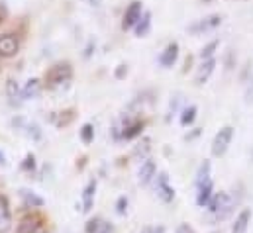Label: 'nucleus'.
Returning a JSON list of instances; mask_svg holds the SVG:
<instances>
[{
  "instance_id": "f257e3e1",
  "label": "nucleus",
  "mask_w": 253,
  "mask_h": 233,
  "mask_svg": "<svg viewBox=\"0 0 253 233\" xmlns=\"http://www.w3.org/2000/svg\"><path fill=\"white\" fill-rule=\"evenodd\" d=\"M234 206H236V204H234L232 196H230L228 192L220 190V192H214V196L210 198L206 210H208V214L212 216L214 222H224V220H228V218L232 216Z\"/></svg>"
},
{
  "instance_id": "f03ea898",
  "label": "nucleus",
  "mask_w": 253,
  "mask_h": 233,
  "mask_svg": "<svg viewBox=\"0 0 253 233\" xmlns=\"http://www.w3.org/2000/svg\"><path fill=\"white\" fill-rule=\"evenodd\" d=\"M71 78H73V67H71V63H55L53 67H49L47 69V73H45V84H47V88H51V90H57V88H63L67 86L69 82H71Z\"/></svg>"
},
{
  "instance_id": "7ed1b4c3",
  "label": "nucleus",
  "mask_w": 253,
  "mask_h": 233,
  "mask_svg": "<svg viewBox=\"0 0 253 233\" xmlns=\"http://www.w3.org/2000/svg\"><path fill=\"white\" fill-rule=\"evenodd\" d=\"M232 139H234V127L232 125H224L212 139V147H210L212 155L214 157H224L228 153L230 145H232Z\"/></svg>"
},
{
  "instance_id": "20e7f679",
  "label": "nucleus",
  "mask_w": 253,
  "mask_h": 233,
  "mask_svg": "<svg viewBox=\"0 0 253 233\" xmlns=\"http://www.w3.org/2000/svg\"><path fill=\"white\" fill-rule=\"evenodd\" d=\"M151 184H153V188H155L157 198H159L163 204H171V202L175 200L177 190H175V186L169 182V176H167V173H157L155 180H153Z\"/></svg>"
},
{
  "instance_id": "39448f33",
  "label": "nucleus",
  "mask_w": 253,
  "mask_h": 233,
  "mask_svg": "<svg viewBox=\"0 0 253 233\" xmlns=\"http://www.w3.org/2000/svg\"><path fill=\"white\" fill-rule=\"evenodd\" d=\"M20 51V39L14 34H2L0 36V57L12 59Z\"/></svg>"
},
{
  "instance_id": "423d86ee",
  "label": "nucleus",
  "mask_w": 253,
  "mask_h": 233,
  "mask_svg": "<svg viewBox=\"0 0 253 233\" xmlns=\"http://www.w3.org/2000/svg\"><path fill=\"white\" fill-rule=\"evenodd\" d=\"M220 24H222V16H220V14H210V16H206V18H202V20L194 22V24L189 28V32L190 34H204V32H212V30H216Z\"/></svg>"
},
{
  "instance_id": "0eeeda50",
  "label": "nucleus",
  "mask_w": 253,
  "mask_h": 233,
  "mask_svg": "<svg viewBox=\"0 0 253 233\" xmlns=\"http://www.w3.org/2000/svg\"><path fill=\"white\" fill-rule=\"evenodd\" d=\"M155 176H157V165H155V161H151V159L141 161V165L137 169V180H139V184L141 186H149L155 180Z\"/></svg>"
},
{
  "instance_id": "6e6552de",
  "label": "nucleus",
  "mask_w": 253,
  "mask_h": 233,
  "mask_svg": "<svg viewBox=\"0 0 253 233\" xmlns=\"http://www.w3.org/2000/svg\"><path fill=\"white\" fill-rule=\"evenodd\" d=\"M42 218L36 214H28L24 216L18 224H16V233H36L38 230H42Z\"/></svg>"
},
{
  "instance_id": "1a4fd4ad",
  "label": "nucleus",
  "mask_w": 253,
  "mask_h": 233,
  "mask_svg": "<svg viewBox=\"0 0 253 233\" xmlns=\"http://www.w3.org/2000/svg\"><path fill=\"white\" fill-rule=\"evenodd\" d=\"M141 14H143L141 2H131V4H129V6L126 8V12H124L122 28H124V30H131V28L137 24V20L141 18Z\"/></svg>"
},
{
  "instance_id": "9d476101",
  "label": "nucleus",
  "mask_w": 253,
  "mask_h": 233,
  "mask_svg": "<svg viewBox=\"0 0 253 233\" xmlns=\"http://www.w3.org/2000/svg\"><path fill=\"white\" fill-rule=\"evenodd\" d=\"M12 230V208L4 194H0V233H8Z\"/></svg>"
},
{
  "instance_id": "9b49d317",
  "label": "nucleus",
  "mask_w": 253,
  "mask_h": 233,
  "mask_svg": "<svg viewBox=\"0 0 253 233\" xmlns=\"http://www.w3.org/2000/svg\"><path fill=\"white\" fill-rule=\"evenodd\" d=\"M96 180L92 178V180H88L86 182V186H84V190H83V194H81V206H83V212H90L92 210V206H94V198H96Z\"/></svg>"
},
{
  "instance_id": "f8f14e48",
  "label": "nucleus",
  "mask_w": 253,
  "mask_h": 233,
  "mask_svg": "<svg viewBox=\"0 0 253 233\" xmlns=\"http://www.w3.org/2000/svg\"><path fill=\"white\" fill-rule=\"evenodd\" d=\"M177 59H179V43L173 41V43H169V45L161 51V55H159V65H161L163 69H171V67L177 63Z\"/></svg>"
},
{
  "instance_id": "ddd939ff",
  "label": "nucleus",
  "mask_w": 253,
  "mask_h": 233,
  "mask_svg": "<svg viewBox=\"0 0 253 233\" xmlns=\"http://www.w3.org/2000/svg\"><path fill=\"white\" fill-rule=\"evenodd\" d=\"M214 69H216V59H206V61H202V63H200V67H198V71H196L194 82H196L198 86L206 84V82H208V78L212 77Z\"/></svg>"
},
{
  "instance_id": "4468645a",
  "label": "nucleus",
  "mask_w": 253,
  "mask_h": 233,
  "mask_svg": "<svg viewBox=\"0 0 253 233\" xmlns=\"http://www.w3.org/2000/svg\"><path fill=\"white\" fill-rule=\"evenodd\" d=\"M250 224H252V210H250V208H244V210L236 216L230 233H248Z\"/></svg>"
},
{
  "instance_id": "2eb2a0df",
  "label": "nucleus",
  "mask_w": 253,
  "mask_h": 233,
  "mask_svg": "<svg viewBox=\"0 0 253 233\" xmlns=\"http://www.w3.org/2000/svg\"><path fill=\"white\" fill-rule=\"evenodd\" d=\"M212 196H214V180H210L202 186H196V206L198 208H206Z\"/></svg>"
},
{
  "instance_id": "dca6fc26",
  "label": "nucleus",
  "mask_w": 253,
  "mask_h": 233,
  "mask_svg": "<svg viewBox=\"0 0 253 233\" xmlns=\"http://www.w3.org/2000/svg\"><path fill=\"white\" fill-rule=\"evenodd\" d=\"M143 127H145V121H141V119H135V121H127L126 125L122 127V131H120V135H122V139H135V137H139L141 133H143Z\"/></svg>"
},
{
  "instance_id": "f3484780",
  "label": "nucleus",
  "mask_w": 253,
  "mask_h": 233,
  "mask_svg": "<svg viewBox=\"0 0 253 233\" xmlns=\"http://www.w3.org/2000/svg\"><path fill=\"white\" fill-rule=\"evenodd\" d=\"M20 198H22V202H24L26 208H34V210L43 208V204H45L42 196H38L36 192L28 190V188H22V190H20Z\"/></svg>"
},
{
  "instance_id": "a211bd4d",
  "label": "nucleus",
  "mask_w": 253,
  "mask_h": 233,
  "mask_svg": "<svg viewBox=\"0 0 253 233\" xmlns=\"http://www.w3.org/2000/svg\"><path fill=\"white\" fill-rule=\"evenodd\" d=\"M42 88H43V84H42L40 78H30V80L26 82V86L22 88V98H24V100L38 98V96L42 94Z\"/></svg>"
},
{
  "instance_id": "6ab92c4d",
  "label": "nucleus",
  "mask_w": 253,
  "mask_h": 233,
  "mask_svg": "<svg viewBox=\"0 0 253 233\" xmlns=\"http://www.w3.org/2000/svg\"><path fill=\"white\" fill-rule=\"evenodd\" d=\"M149 30H151V12L143 10L141 18H139V20H137V24L133 26V32H135V36H137V38H143V36H147V34H149Z\"/></svg>"
},
{
  "instance_id": "aec40b11",
  "label": "nucleus",
  "mask_w": 253,
  "mask_h": 233,
  "mask_svg": "<svg viewBox=\"0 0 253 233\" xmlns=\"http://www.w3.org/2000/svg\"><path fill=\"white\" fill-rule=\"evenodd\" d=\"M210 180H214V178H212V163H210V161H204V163H200V167H198V171H196L194 184H196V186H202V184H206V182H210Z\"/></svg>"
},
{
  "instance_id": "412c9836",
  "label": "nucleus",
  "mask_w": 253,
  "mask_h": 233,
  "mask_svg": "<svg viewBox=\"0 0 253 233\" xmlns=\"http://www.w3.org/2000/svg\"><path fill=\"white\" fill-rule=\"evenodd\" d=\"M79 135H81V141L84 145H90L94 141V125L92 123H84L81 129H79Z\"/></svg>"
},
{
  "instance_id": "4be33fe9",
  "label": "nucleus",
  "mask_w": 253,
  "mask_h": 233,
  "mask_svg": "<svg viewBox=\"0 0 253 233\" xmlns=\"http://www.w3.org/2000/svg\"><path fill=\"white\" fill-rule=\"evenodd\" d=\"M196 112H198V110H196L194 104L183 108V112H181V125H183V127H189L190 123L194 121V117H196Z\"/></svg>"
},
{
  "instance_id": "5701e85b",
  "label": "nucleus",
  "mask_w": 253,
  "mask_h": 233,
  "mask_svg": "<svg viewBox=\"0 0 253 233\" xmlns=\"http://www.w3.org/2000/svg\"><path fill=\"white\" fill-rule=\"evenodd\" d=\"M218 47H220V41H218V39H214V41H210L208 45H204V47L200 49L198 57L202 59V61H206V59H214V53L218 51Z\"/></svg>"
},
{
  "instance_id": "b1692460",
  "label": "nucleus",
  "mask_w": 253,
  "mask_h": 233,
  "mask_svg": "<svg viewBox=\"0 0 253 233\" xmlns=\"http://www.w3.org/2000/svg\"><path fill=\"white\" fill-rule=\"evenodd\" d=\"M149 149H151V147H149V139H143V141L133 149V155H135V157H141V161H145V159H149V157H147Z\"/></svg>"
},
{
  "instance_id": "393cba45",
  "label": "nucleus",
  "mask_w": 253,
  "mask_h": 233,
  "mask_svg": "<svg viewBox=\"0 0 253 233\" xmlns=\"http://www.w3.org/2000/svg\"><path fill=\"white\" fill-rule=\"evenodd\" d=\"M6 92H8L10 100H14V98H18V96L22 94V90H20V86H18V82H16L14 78H10V80L6 82Z\"/></svg>"
},
{
  "instance_id": "a878e982",
  "label": "nucleus",
  "mask_w": 253,
  "mask_h": 233,
  "mask_svg": "<svg viewBox=\"0 0 253 233\" xmlns=\"http://www.w3.org/2000/svg\"><path fill=\"white\" fill-rule=\"evenodd\" d=\"M100 226H102V218L94 216V218H90V220L86 222V226H84V232H86V233H98Z\"/></svg>"
},
{
  "instance_id": "bb28decb",
  "label": "nucleus",
  "mask_w": 253,
  "mask_h": 233,
  "mask_svg": "<svg viewBox=\"0 0 253 233\" xmlns=\"http://www.w3.org/2000/svg\"><path fill=\"white\" fill-rule=\"evenodd\" d=\"M127 206H129V200H127V196H120V198L116 200V212H118L120 216H126V214H127Z\"/></svg>"
},
{
  "instance_id": "cd10ccee",
  "label": "nucleus",
  "mask_w": 253,
  "mask_h": 233,
  "mask_svg": "<svg viewBox=\"0 0 253 233\" xmlns=\"http://www.w3.org/2000/svg\"><path fill=\"white\" fill-rule=\"evenodd\" d=\"M22 169H24V171H34V169H36V157H34L32 153L26 155V159H24V163H22Z\"/></svg>"
},
{
  "instance_id": "c85d7f7f",
  "label": "nucleus",
  "mask_w": 253,
  "mask_h": 233,
  "mask_svg": "<svg viewBox=\"0 0 253 233\" xmlns=\"http://www.w3.org/2000/svg\"><path fill=\"white\" fill-rule=\"evenodd\" d=\"M127 75V65H124V63H120L118 67H116V73H114V77L118 78V80H122L124 77Z\"/></svg>"
},
{
  "instance_id": "c756f323",
  "label": "nucleus",
  "mask_w": 253,
  "mask_h": 233,
  "mask_svg": "<svg viewBox=\"0 0 253 233\" xmlns=\"http://www.w3.org/2000/svg\"><path fill=\"white\" fill-rule=\"evenodd\" d=\"M175 233H196V232H194V228H192L190 224L183 222V224H179V226H177V232Z\"/></svg>"
},
{
  "instance_id": "7c9ffc66",
  "label": "nucleus",
  "mask_w": 253,
  "mask_h": 233,
  "mask_svg": "<svg viewBox=\"0 0 253 233\" xmlns=\"http://www.w3.org/2000/svg\"><path fill=\"white\" fill-rule=\"evenodd\" d=\"M98 233H114V226H112L110 222L102 220V226H100V230H98Z\"/></svg>"
},
{
  "instance_id": "2f4dec72",
  "label": "nucleus",
  "mask_w": 253,
  "mask_h": 233,
  "mask_svg": "<svg viewBox=\"0 0 253 233\" xmlns=\"http://www.w3.org/2000/svg\"><path fill=\"white\" fill-rule=\"evenodd\" d=\"M246 100H248V102H253V78L250 80V84H248V90H246Z\"/></svg>"
},
{
  "instance_id": "473e14b6",
  "label": "nucleus",
  "mask_w": 253,
  "mask_h": 233,
  "mask_svg": "<svg viewBox=\"0 0 253 233\" xmlns=\"http://www.w3.org/2000/svg\"><path fill=\"white\" fill-rule=\"evenodd\" d=\"M149 233H165V228L163 226H155V228H151Z\"/></svg>"
},
{
  "instance_id": "72a5a7b5",
  "label": "nucleus",
  "mask_w": 253,
  "mask_h": 233,
  "mask_svg": "<svg viewBox=\"0 0 253 233\" xmlns=\"http://www.w3.org/2000/svg\"><path fill=\"white\" fill-rule=\"evenodd\" d=\"M8 165V161H6V155L0 151V167H6Z\"/></svg>"
},
{
  "instance_id": "f704fd0d",
  "label": "nucleus",
  "mask_w": 253,
  "mask_h": 233,
  "mask_svg": "<svg viewBox=\"0 0 253 233\" xmlns=\"http://www.w3.org/2000/svg\"><path fill=\"white\" fill-rule=\"evenodd\" d=\"M84 2H88L90 6H96V4H98V0H84Z\"/></svg>"
},
{
  "instance_id": "c9c22d12",
  "label": "nucleus",
  "mask_w": 253,
  "mask_h": 233,
  "mask_svg": "<svg viewBox=\"0 0 253 233\" xmlns=\"http://www.w3.org/2000/svg\"><path fill=\"white\" fill-rule=\"evenodd\" d=\"M149 232H151V228H143V230H141L139 233H149Z\"/></svg>"
},
{
  "instance_id": "e433bc0d",
  "label": "nucleus",
  "mask_w": 253,
  "mask_h": 233,
  "mask_svg": "<svg viewBox=\"0 0 253 233\" xmlns=\"http://www.w3.org/2000/svg\"><path fill=\"white\" fill-rule=\"evenodd\" d=\"M36 233H49V232H47L45 228H42V230H38V232H36Z\"/></svg>"
},
{
  "instance_id": "4c0bfd02",
  "label": "nucleus",
  "mask_w": 253,
  "mask_h": 233,
  "mask_svg": "<svg viewBox=\"0 0 253 233\" xmlns=\"http://www.w3.org/2000/svg\"><path fill=\"white\" fill-rule=\"evenodd\" d=\"M210 233H220V232H216V230H214V232H210Z\"/></svg>"
},
{
  "instance_id": "58836bf2",
  "label": "nucleus",
  "mask_w": 253,
  "mask_h": 233,
  "mask_svg": "<svg viewBox=\"0 0 253 233\" xmlns=\"http://www.w3.org/2000/svg\"><path fill=\"white\" fill-rule=\"evenodd\" d=\"M206 2H212V0H206Z\"/></svg>"
},
{
  "instance_id": "ea45409f",
  "label": "nucleus",
  "mask_w": 253,
  "mask_h": 233,
  "mask_svg": "<svg viewBox=\"0 0 253 233\" xmlns=\"http://www.w3.org/2000/svg\"><path fill=\"white\" fill-rule=\"evenodd\" d=\"M0 22H2V18H0Z\"/></svg>"
}]
</instances>
